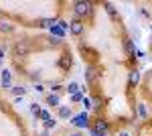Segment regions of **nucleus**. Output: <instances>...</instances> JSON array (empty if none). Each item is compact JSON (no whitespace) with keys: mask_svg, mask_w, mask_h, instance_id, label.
I'll list each match as a JSON object with an SVG mask.
<instances>
[{"mask_svg":"<svg viewBox=\"0 0 152 136\" xmlns=\"http://www.w3.org/2000/svg\"><path fill=\"white\" fill-rule=\"evenodd\" d=\"M73 10H75V14H79V16L89 14V12H91V4H89V2H75V4H73Z\"/></svg>","mask_w":152,"mask_h":136,"instance_id":"1","label":"nucleus"},{"mask_svg":"<svg viewBox=\"0 0 152 136\" xmlns=\"http://www.w3.org/2000/svg\"><path fill=\"white\" fill-rule=\"evenodd\" d=\"M28 51H31V47H28V43H26V41H18V43L14 45V53H16V57L28 55Z\"/></svg>","mask_w":152,"mask_h":136,"instance_id":"2","label":"nucleus"},{"mask_svg":"<svg viewBox=\"0 0 152 136\" xmlns=\"http://www.w3.org/2000/svg\"><path fill=\"white\" fill-rule=\"evenodd\" d=\"M71 124L77 126V128H85V126H87V114H81V116L73 118V120H71Z\"/></svg>","mask_w":152,"mask_h":136,"instance_id":"3","label":"nucleus"},{"mask_svg":"<svg viewBox=\"0 0 152 136\" xmlns=\"http://www.w3.org/2000/svg\"><path fill=\"white\" fill-rule=\"evenodd\" d=\"M69 29H71V33H73V35H81L83 33V23H81V21H71Z\"/></svg>","mask_w":152,"mask_h":136,"instance_id":"4","label":"nucleus"},{"mask_svg":"<svg viewBox=\"0 0 152 136\" xmlns=\"http://www.w3.org/2000/svg\"><path fill=\"white\" fill-rule=\"evenodd\" d=\"M59 67L65 69V71L71 69V57L67 55V53H65V55H61V59H59Z\"/></svg>","mask_w":152,"mask_h":136,"instance_id":"5","label":"nucleus"},{"mask_svg":"<svg viewBox=\"0 0 152 136\" xmlns=\"http://www.w3.org/2000/svg\"><path fill=\"white\" fill-rule=\"evenodd\" d=\"M95 77H97V69H95L94 65L85 67V79L87 81H95Z\"/></svg>","mask_w":152,"mask_h":136,"instance_id":"6","label":"nucleus"},{"mask_svg":"<svg viewBox=\"0 0 152 136\" xmlns=\"http://www.w3.org/2000/svg\"><path fill=\"white\" fill-rule=\"evenodd\" d=\"M57 24V21H53V18H43V21H39V26L41 29H53Z\"/></svg>","mask_w":152,"mask_h":136,"instance_id":"7","label":"nucleus"},{"mask_svg":"<svg viewBox=\"0 0 152 136\" xmlns=\"http://www.w3.org/2000/svg\"><path fill=\"white\" fill-rule=\"evenodd\" d=\"M94 130H95V132H99V134H104L105 130H107V122H105V120H97Z\"/></svg>","mask_w":152,"mask_h":136,"instance_id":"8","label":"nucleus"},{"mask_svg":"<svg viewBox=\"0 0 152 136\" xmlns=\"http://www.w3.org/2000/svg\"><path fill=\"white\" fill-rule=\"evenodd\" d=\"M2 85H4V87L10 85V71H8V69H2Z\"/></svg>","mask_w":152,"mask_h":136,"instance_id":"9","label":"nucleus"},{"mask_svg":"<svg viewBox=\"0 0 152 136\" xmlns=\"http://www.w3.org/2000/svg\"><path fill=\"white\" fill-rule=\"evenodd\" d=\"M0 31H2V33H10V31H12V24L8 23V21H4V18H2V21H0Z\"/></svg>","mask_w":152,"mask_h":136,"instance_id":"10","label":"nucleus"},{"mask_svg":"<svg viewBox=\"0 0 152 136\" xmlns=\"http://www.w3.org/2000/svg\"><path fill=\"white\" fill-rule=\"evenodd\" d=\"M67 91H69V93H73V96H75V93H79V91H81V87H79V85H77V83H75V81H71L69 85H67Z\"/></svg>","mask_w":152,"mask_h":136,"instance_id":"11","label":"nucleus"},{"mask_svg":"<svg viewBox=\"0 0 152 136\" xmlns=\"http://www.w3.org/2000/svg\"><path fill=\"white\" fill-rule=\"evenodd\" d=\"M104 8H105V12H107V14H110L112 18L116 16V8H114V4H112V2H105V4H104Z\"/></svg>","mask_w":152,"mask_h":136,"instance_id":"12","label":"nucleus"},{"mask_svg":"<svg viewBox=\"0 0 152 136\" xmlns=\"http://www.w3.org/2000/svg\"><path fill=\"white\" fill-rule=\"evenodd\" d=\"M138 81H140V73L138 71H132L130 73V85H136Z\"/></svg>","mask_w":152,"mask_h":136,"instance_id":"13","label":"nucleus"},{"mask_svg":"<svg viewBox=\"0 0 152 136\" xmlns=\"http://www.w3.org/2000/svg\"><path fill=\"white\" fill-rule=\"evenodd\" d=\"M47 104H49V106H59V96H57V93L49 96V98H47Z\"/></svg>","mask_w":152,"mask_h":136,"instance_id":"14","label":"nucleus"},{"mask_svg":"<svg viewBox=\"0 0 152 136\" xmlns=\"http://www.w3.org/2000/svg\"><path fill=\"white\" fill-rule=\"evenodd\" d=\"M51 33H53V37H55V35H57L59 39H61V37H63V35H65V31H63V29H61V26H53V29H51Z\"/></svg>","mask_w":152,"mask_h":136,"instance_id":"15","label":"nucleus"},{"mask_svg":"<svg viewBox=\"0 0 152 136\" xmlns=\"http://www.w3.org/2000/svg\"><path fill=\"white\" fill-rule=\"evenodd\" d=\"M12 93H14V96H24V93H26V90H24V87H20V85H16V87H12Z\"/></svg>","mask_w":152,"mask_h":136,"instance_id":"16","label":"nucleus"},{"mask_svg":"<svg viewBox=\"0 0 152 136\" xmlns=\"http://www.w3.org/2000/svg\"><path fill=\"white\" fill-rule=\"evenodd\" d=\"M59 116H61V118H69L71 110H69V108H61V110H59Z\"/></svg>","mask_w":152,"mask_h":136,"instance_id":"17","label":"nucleus"},{"mask_svg":"<svg viewBox=\"0 0 152 136\" xmlns=\"http://www.w3.org/2000/svg\"><path fill=\"white\" fill-rule=\"evenodd\" d=\"M126 53L128 55H134V43L132 41H126Z\"/></svg>","mask_w":152,"mask_h":136,"instance_id":"18","label":"nucleus"},{"mask_svg":"<svg viewBox=\"0 0 152 136\" xmlns=\"http://www.w3.org/2000/svg\"><path fill=\"white\" fill-rule=\"evenodd\" d=\"M138 114H140V118H146V116H148V112H146V106H144V104H140V106H138Z\"/></svg>","mask_w":152,"mask_h":136,"instance_id":"19","label":"nucleus"},{"mask_svg":"<svg viewBox=\"0 0 152 136\" xmlns=\"http://www.w3.org/2000/svg\"><path fill=\"white\" fill-rule=\"evenodd\" d=\"M59 43H61V39H59V37H51V39H49V45H51V47H57Z\"/></svg>","mask_w":152,"mask_h":136,"instance_id":"20","label":"nucleus"},{"mask_svg":"<svg viewBox=\"0 0 152 136\" xmlns=\"http://www.w3.org/2000/svg\"><path fill=\"white\" fill-rule=\"evenodd\" d=\"M31 112L35 114V116H41V110H39V106H37V104H31Z\"/></svg>","mask_w":152,"mask_h":136,"instance_id":"21","label":"nucleus"},{"mask_svg":"<svg viewBox=\"0 0 152 136\" xmlns=\"http://www.w3.org/2000/svg\"><path fill=\"white\" fill-rule=\"evenodd\" d=\"M83 106H85L87 110H89V108H94V106H91V100H89V98H83Z\"/></svg>","mask_w":152,"mask_h":136,"instance_id":"22","label":"nucleus"},{"mask_svg":"<svg viewBox=\"0 0 152 136\" xmlns=\"http://www.w3.org/2000/svg\"><path fill=\"white\" fill-rule=\"evenodd\" d=\"M41 118H43V120H51V116H49V112H41Z\"/></svg>","mask_w":152,"mask_h":136,"instance_id":"23","label":"nucleus"},{"mask_svg":"<svg viewBox=\"0 0 152 136\" xmlns=\"http://www.w3.org/2000/svg\"><path fill=\"white\" fill-rule=\"evenodd\" d=\"M45 126H47V128H55V120H47V124H45Z\"/></svg>","mask_w":152,"mask_h":136,"instance_id":"24","label":"nucleus"},{"mask_svg":"<svg viewBox=\"0 0 152 136\" xmlns=\"http://www.w3.org/2000/svg\"><path fill=\"white\" fill-rule=\"evenodd\" d=\"M2 57H4V51H2V49H0V61H2Z\"/></svg>","mask_w":152,"mask_h":136,"instance_id":"25","label":"nucleus"},{"mask_svg":"<svg viewBox=\"0 0 152 136\" xmlns=\"http://www.w3.org/2000/svg\"><path fill=\"white\" fill-rule=\"evenodd\" d=\"M41 136H49V132H43V134H41Z\"/></svg>","mask_w":152,"mask_h":136,"instance_id":"26","label":"nucleus"},{"mask_svg":"<svg viewBox=\"0 0 152 136\" xmlns=\"http://www.w3.org/2000/svg\"><path fill=\"white\" fill-rule=\"evenodd\" d=\"M73 136H79V134H73Z\"/></svg>","mask_w":152,"mask_h":136,"instance_id":"27","label":"nucleus"}]
</instances>
